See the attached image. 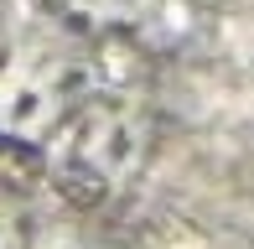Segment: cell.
<instances>
[{
  "label": "cell",
  "instance_id": "obj_1",
  "mask_svg": "<svg viewBox=\"0 0 254 249\" xmlns=\"http://www.w3.org/2000/svg\"><path fill=\"white\" fill-rule=\"evenodd\" d=\"M57 99L47 88V78L37 67H21L16 78L0 83V130L5 135H21V140H42V130L57 120Z\"/></svg>",
  "mask_w": 254,
  "mask_h": 249
},
{
  "label": "cell",
  "instance_id": "obj_2",
  "mask_svg": "<svg viewBox=\"0 0 254 249\" xmlns=\"http://www.w3.org/2000/svg\"><path fill=\"white\" fill-rule=\"evenodd\" d=\"M140 156H145V130H140V120H135L130 109H114V115L99 120L94 145H88V161H94L109 182L130 177L135 166H140Z\"/></svg>",
  "mask_w": 254,
  "mask_h": 249
},
{
  "label": "cell",
  "instance_id": "obj_3",
  "mask_svg": "<svg viewBox=\"0 0 254 249\" xmlns=\"http://www.w3.org/2000/svg\"><path fill=\"white\" fill-rule=\"evenodd\" d=\"M57 21H78V0H63V10H57ZM104 31V16L94 10V16H83V31H73V37H83V42H94Z\"/></svg>",
  "mask_w": 254,
  "mask_h": 249
},
{
  "label": "cell",
  "instance_id": "obj_4",
  "mask_svg": "<svg viewBox=\"0 0 254 249\" xmlns=\"http://www.w3.org/2000/svg\"><path fill=\"white\" fill-rule=\"evenodd\" d=\"M104 5H109L114 16H140V10H151L156 0H104Z\"/></svg>",
  "mask_w": 254,
  "mask_h": 249
},
{
  "label": "cell",
  "instance_id": "obj_5",
  "mask_svg": "<svg viewBox=\"0 0 254 249\" xmlns=\"http://www.w3.org/2000/svg\"><path fill=\"white\" fill-rule=\"evenodd\" d=\"M37 249H94L88 239H78V234H52L47 244H37Z\"/></svg>",
  "mask_w": 254,
  "mask_h": 249
}]
</instances>
